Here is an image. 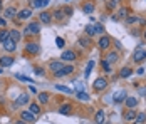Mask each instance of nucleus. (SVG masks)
<instances>
[{
	"mask_svg": "<svg viewBox=\"0 0 146 124\" xmlns=\"http://www.w3.org/2000/svg\"><path fill=\"white\" fill-rule=\"evenodd\" d=\"M24 32H25V34H32V35H37V34H40V24H39V22H32V24H29V25L25 27Z\"/></svg>",
	"mask_w": 146,
	"mask_h": 124,
	"instance_id": "1",
	"label": "nucleus"
},
{
	"mask_svg": "<svg viewBox=\"0 0 146 124\" xmlns=\"http://www.w3.org/2000/svg\"><path fill=\"white\" fill-rule=\"evenodd\" d=\"M25 50H27L29 54L35 55V54L40 52V45H39L37 42H27V44H25Z\"/></svg>",
	"mask_w": 146,
	"mask_h": 124,
	"instance_id": "2",
	"label": "nucleus"
},
{
	"mask_svg": "<svg viewBox=\"0 0 146 124\" xmlns=\"http://www.w3.org/2000/svg\"><path fill=\"white\" fill-rule=\"evenodd\" d=\"M109 45H111V37H109V35H102L101 39H99V42H98V47H99L101 50H108Z\"/></svg>",
	"mask_w": 146,
	"mask_h": 124,
	"instance_id": "3",
	"label": "nucleus"
},
{
	"mask_svg": "<svg viewBox=\"0 0 146 124\" xmlns=\"http://www.w3.org/2000/svg\"><path fill=\"white\" fill-rule=\"evenodd\" d=\"M145 59H146V50H143L141 47H138L134 50V54H133V60L134 62H143Z\"/></svg>",
	"mask_w": 146,
	"mask_h": 124,
	"instance_id": "4",
	"label": "nucleus"
},
{
	"mask_svg": "<svg viewBox=\"0 0 146 124\" xmlns=\"http://www.w3.org/2000/svg\"><path fill=\"white\" fill-rule=\"evenodd\" d=\"M72 72H74L72 66H64L59 72H54V76H56V77H64V76H71Z\"/></svg>",
	"mask_w": 146,
	"mask_h": 124,
	"instance_id": "5",
	"label": "nucleus"
},
{
	"mask_svg": "<svg viewBox=\"0 0 146 124\" xmlns=\"http://www.w3.org/2000/svg\"><path fill=\"white\" fill-rule=\"evenodd\" d=\"M60 59H62V60H66V62H72V60L77 59V55H76L74 50H66V52H62Z\"/></svg>",
	"mask_w": 146,
	"mask_h": 124,
	"instance_id": "6",
	"label": "nucleus"
},
{
	"mask_svg": "<svg viewBox=\"0 0 146 124\" xmlns=\"http://www.w3.org/2000/svg\"><path fill=\"white\" fill-rule=\"evenodd\" d=\"M108 87V81L104 79V77H98L96 81H94V89L96 91H102V89H106Z\"/></svg>",
	"mask_w": 146,
	"mask_h": 124,
	"instance_id": "7",
	"label": "nucleus"
},
{
	"mask_svg": "<svg viewBox=\"0 0 146 124\" xmlns=\"http://www.w3.org/2000/svg\"><path fill=\"white\" fill-rule=\"evenodd\" d=\"M20 119L25 121V123H34V121H35V116L30 114L29 111H22V112H20Z\"/></svg>",
	"mask_w": 146,
	"mask_h": 124,
	"instance_id": "8",
	"label": "nucleus"
},
{
	"mask_svg": "<svg viewBox=\"0 0 146 124\" xmlns=\"http://www.w3.org/2000/svg\"><path fill=\"white\" fill-rule=\"evenodd\" d=\"M12 64H14V57H9V55L0 57V67H10Z\"/></svg>",
	"mask_w": 146,
	"mask_h": 124,
	"instance_id": "9",
	"label": "nucleus"
},
{
	"mask_svg": "<svg viewBox=\"0 0 146 124\" xmlns=\"http://www.w3.org/2000/svg\"><path fill=\"white\" fill-rule=\"evenodd\" d=\"M27 102H29V94H20V96L17 97V101H15V107L24 106V104H27Z\"/></svg>",
	"mask_w": 146,
	"mask_h": 124,
	"instance_id": "10",
	"label": "nucleus"
},
{
	"mask_svg": "<svg viewBox=\"0 0 146 124\" xmlns=\"http://www.w3.org/2000/svg\"><path fill=\"white\" fill-rule=\"evenodd\" d=\"M62 67H64V64H62L60 60H52V62L49 64V69L52 70V72H59Z\"/></svg>",
	"mask_w": 146,
	"mask_h": 124,
	"instance_id": "11",
	"label": "nucleus"
},
{
	"mask_svg": "<svg viewBox=\"0 0 146 124\" xmlns=\"http://www.w3.org/2000/svg\"><path fill=\"white\" fill-rule=\"evenodd\" d=\"M3 49H5L7 52H14L15 49H17V44H15L14 40H10V39H9V40L3 42Z\"/></svg>",
	"mask_w": 146,
	"mask_h": 124,
	"instance_id": "12",
	"label": "nucleus"
},
{
	"mask_svg": "<svg viewBox=\"0 0 146 124\" xmlns=\"http://www.w3.org/2000/svg\"><path fill=\"white\" fill-rule=\"evenodd\" d=\"M124 102H126V107H128V109H134V107L138 106V99H136V97H126Z\"/></svg>",
	"mask_w": 146,
	"mask_h": 124,
	"instance_id": "13",
	"label": "nucleus"
},
{
	"mask_svg": "<svg viewBox=\"0 0 146 124\" xmlns=\"http://www.w3.org/2000/svg\"><path fill=\"white\" fill-rule=\"evenodd\" d=\"M17 14H19V12H17V9H15V7H9V9H5V10H3V17H7V19H14Z\"/></svg>",
	"mask_w": 146,
	"mask_h": 124,
	"instance_id": "14",
	"label": "nucleus"
},
{
	"mask_svg": "<svg viewBox=\"0 0 146 124\" xmlns=\"http://www.w3.org/2000/svg\"><path fill=\"white\" fill-rule=\"evenodd\" d=\"M30 15H32V9H24V10H20V12L17 14V17H19L20 20H25V19H29Z\"/></svg>",
	"mask_w": 146,
	"mask_h": 124,
	"instance_id": "15",
	"label": "nucleus"
},
{
	"mask_svg": "<svg viewBox=\"0 0 146 124\" xmlns=\"http://www.w3.org/2000/svg\"><path fill=\"white\" fill-rule=\"evenodd\" d=\"M40 22L42 24H50L52 22V14H49V12H40Z\"/></svg>",
	"mask_w": 146,
	"mask_h": 124,
	"instance_id": "16",
	"label": "nucleus"
},
{
	"mask_svg": "<svg viewBox=\"0 0 146 124\" xmlns=\"http://www.w3.org/2000/svg\"><path fill=\"white\" fill-rule=\"evenodd\" d=\"M49 3V0H30V5L34 9H40V7H45Z\"/></svg>",
	"mask_w": 146,
	"mask_h": 124,
	"instance_id": "17",
	"label": "nucleus"
},
{
	"mask_svg": "<svg viewBox=\"0 0 146 124\" xmlns=\"http://www.w3.org/2000/svg\"><path fill=\"white\" fill-rule=\"evenodd\" d=\"M9 39L17 44V42L20 40V32L19 30H9Z\"/></svg>",
	"mask_w": 146,
	"mask_h": 124,
	"instance_id": "18",
	"label": "nucleus"
},
{
	"mask_svg": "<svg viewBox=\"0 0 146 124\" xmlns=\"http://www.w3.org/2000/svg\"><path fill=\"white\" fill-rule=\"evenodd\" d=\"M52 17H54V19H57V20H62V19H64V17H67V15H66V10H64V9H57V10H54Z\"/></svg>",
	"mask_w": 146,
	"mask_h": 124,
	"instance_id": "19",
	"label": "nucleus"
},
{
	"mask_svg": "<svg viewBox=\"0 0 146 124\" xmlns=\"http://www.w3.org/2000/svg\"><path fill=\"white\" fill-rule=\"evenodd\" d=\"M124 119H126V121H134V119H136V111L128 109L126 112H124Z\"/></svg>",
	"mask_w": 146,
	"mask_h": 124,
	"instance_id": "20",
	"label": "nucleus"
},
{
	"mask_svg": "<svg viewBox=\"0 0 146 124\" xmlns=\"http://www.w3.org/2000/svg\"><path fill=\"white\" fill-rule=\"evenodd\" d=\"M94 123L96 124H104V111H98L94 116Z\"/></svg>",
	"mask_w": 146,
	"mask_h": 124,
	"instance_id": "21",
	"label": "nucleus"
},
{
	"mask_svg": "<svg viewBox=\"0 0 146 124\" xmlns=\"http://www.w3.org/2000/svg\"><path fill=\"white\" fill-rule=\"evenodd\" d=\"M29 112H30V114H34V116L37 117V116L40 114V107H39V104H30V106H29Z\"/></svg>",
	"mask_w": 146,
	"mask_h": 124,
	"instance_id": "22",
	"label": "nucleus"
},
{
	"mask_svg": "<svg viewBox=\"0 0 146 124\" xmlns=\"http://www.w3.org/2000/svg\"><path fill=\"white\" fill-rule=\"evenodd\" d=\"M124 99H126V92L124 91H117L114 94V102H123Z\"/></svg>",
	"mask_w": 146,
	"mask_h": 124,
	"instance_id": "23",
	"label": "nucleus"
},
{
	"mask_svg": "<svg viewBox=\"0 0 146 124\" xmlns=\"http://www.w3.org/2000/svg\"><path fill=\"white\" fill-rule=\"evenodd\" d=\"M82 10H84L86 14H92V12H94V3H92V2H86L84 7H82Z\"/></svg>",
	"mask_w": 146,
	"mask_h": 124,
	"instance_id": "24",
	"label": "nucleus"
},
{
	"mask_svg": "<svg viewBox=\"0 0 146 124\" xmlns=\"http://www.w3.org/2000/svg\"><path fill=\"white\" fill-rule=\"evenodd\" d=\"M71 109H72V107H71V104H64V106H60L59 112H60V114H64V116H69V114H71Z\"/></svg>",
	"mask_w": 146,
	"mask_h": 124,
	"instance_id": "25",
	"label": "nucleus"
},
{
	"mask_svg": "<svg viewBox=\"0 0 146 124\" xmlns=\"http://www.w3.org/2000/svg\"><path fill=\"white\" fill-rule=\"evenodd\" d=\"M79 45H82V47L89 49V45H91V40H89L88 35H84V37H79Z\"/></svg>",
	"mask_w": 146,
	"mask_h": 124,
	"instance_id": "26",
	"label": "nucleus"
},
{
	"mask_svg": "<svg viewBox=\"0 0 146 124\" xmlns=\"http://www.w3.org/2000/svg\"><path fill=\"white\" fill-rule=\"evenodd\" d=\"M145 121H146V112H138V114H136L134 123H136V124H143Z\"/></svg>",
	"mask_w": 146,
	"mask_h": 124,
	"instance_id": "27",
	"label": "nucleus"
},
{
	"mask_svg": "<svg viewBox=\"0 0 146 124\" xmlns=\"http://www.w3.org/2000/svg\"><path fill=\"white\" fill-rule=\"evenodd\" d=\"M86 35L91 37V35H96V27H94V24H89L86 25Z\"/></svg>",
	"mask_w": 146,
	"mask_h": 124,
	"instance_id": "28",
	"label": "nucleus"
},
{
	"mask_svg": "<svg viewBox=\"0 0 146 124\" xmlns=\"http://www.w3.org/2000/svg\"><path fill=\"white\" fill-rule=\"evenodd\" d=\"M37 99H39L40 104H47V102H49V94H47V92H40Z\"/></svg>",
	"mask_w": 146,
	"mask_h": 124,
	"instance_id": "29",
	"label": "nucleus"
},
{
	"mask_svg": "<svg viewBox=\"0 0 146 124\" xmlns=\"http://www.w3.org/2000/svg\"><path fill=\"white\" fill-rule=\"evenodd\" d=\"M56 89L60 91V92H66V94H72V89H69L66 86H60V84H56Z\"/></svg>",
	"mask_w": 146,
	"mask_h": 124,
	"instance_id": "30",
	"label": "nucleus"
},
{
	"mask_svg": "<svg viewBox=\"0 0 146 124\" xmlns=\"http://www.w3.org/2000/svg\"><path fill=\"white\" fill-rule=\"evenodd\" d=\"M133 74V69L131 67H124V69L121 70V77H129Z\"/></svg>",
	"mask_w": 146,
	"mask_h": 124,
	"instance_id": "31",
	"label": "nucleus"
},
{
	"mask_svg": "<svg viewBox=\"0 0 146 124\" xmlns=\"http://www.w3.org/2000/svg\"><path fill=\"white\" fill-rule=\"evenodd\" d=\"M5 40H9V30H0V42L3 44Z\"/></svg>",
	"mask_w": 146,
	"mask_h": 124,
	"instance_id": "32",
	"label": "nucleus"
},
{
	"mask_svg": "<svg viewBox=\"0 0 146 124\" xmlns=\"http://www.w3.org/2000/svg\"><path fill=\"white\" fill-rule=\"evenodd\" d=\"M109 64H113V62H116L117 60V52H111V54L108 55V59H106Z\"/></svg>",
	"mask_w": 146,
	"mask_h": 124,
	"instance_id": "33",
	"label": "nucleus"
},
{
	"mask_svg": "<svg viewBox=\"0 0 146 124\" xmlns=\"http://www.w3.org/2000/svg\"><path fill=\"white\" fill-rule=\"evenodd\" d=\"M138 20H139V19H138V17H134V15H128V17H126V24H128V25H131V24L138 22Z\"/></svg>",
	"mask_w": 146,
	"mask_h": 124,
	"instance_id": "34",
	"label": "nucleus"
},
{
	"mask_svg": "<svg viewBox=\"0 0 146 124\" xmlns=\"http://www.w3.org/2000/svg\"><path fill=\"white\" fill-rule=\"evenodd\" d=\"M101 66H102V69H104V72H111V64H109L106 59L101 62Z\"/></svg>",
	"mask_w": 146,
	"mask_h": 124,
	"instance_id": "35",
	"label": "nucleus"
},
{
	"mask_svg": "<svg viewBox=\"0 0 146 124\" xmlns=\"http://www.w3.org/2000/svg\"><path fill=\"white\" fill-rule=\"evenodd\" d=\"M92 67H94V60H89L88 67H86V77H89V74H91V70H92Z\"/></svg>",
	"mask_w": 146,
	"mask_h": 124,
	"instance_id": "36",
	"label": "nucleus"
},
{
	"mask_svg": "<svg viewBox=\"0 0 146 124\" xmlns=\"http://www.w3.org/2000/svg\"><path fill=\"white\" fill-rule=\"evenodd\" d=\"M77 99L79 101H89V96L86 92H77Z\"/></svg>",
	"mask_w": 146,
	"mask_h": 124,
	"instance_id": "37",
	"label": "nucleus"
},
{
	"mask_svg": "<svg viewBox=\"0 0 146 124\" xmlns=\"http://www.w3.org/2000/svg\"><path fill=\"white\" fill-rule=\"evenodd\" d=\"M117 17H123V19H124V17H128V10H126V9H121V10L117 12ZM117 17H116V19H117Z\"/></svg>",
	"mask_w": 146,
	"mask_h": 124,
	"instance_id": "38",
	"label": "nucleus"
},
{
	"mask_svg": "<svg viewBox=\"0 0 146 124\" xmlns=\"http://www.w3.org/2000/svg\"><path fill=\"white\" fill-rule=\"evenodd\" d=\"M117 2H119V0H111V2L108 3V9H109V10H113V9L117 5Z\"/></svg>",
	"mask_w": 146,
	"mask_h": 124,
	"instance_id": "39",
	"label": "nucleus"
},
{
	"mask_svg": "<svg viewBox=\"0 0 146 124\" xmlns=\"http://www.w3.org/2000/svg\"><path fill=\"white\" fill-rule=\"evenodd\" d=\"M94 27H96V34H102L104 32V27H102L101 24H94Z\"/></svg>",
	"mask_w": 146,
	"mask_h": 124,
	"instance_id": "40",
	"label": "nucleus"
},
{
	"mask_svg": "<svg viewBox=\"0 0 146 124\" xmlns=\"http://www.w3.org/2000/svg\"><path fill=\"white\" fill-rule=\"evenodd\" d=\"M15 77H17V79H20V81H25V82H32V79H29V77H25V76H20V74H17Z\"/></svg>",
	"mask_w": 146,
	"mask_h": 124,
	"instance_id": "41",
	"label": "nucleus"
},
{
	"mask_svg": "<svg viewBox=\"0 0 146 124\" xmlns=\"http://www.w3.org/2000/svg\"><path fill=\"white\" fill-rule=\"evenodd\" d=\"M56 44H57V47L62 49V47H64V39H62V37H57V39H56Z\"/></svg>",
	"mask_w": 146,
	"mask_h": 124,
	"instance_id": "42",
	"label": "nucleus"
},
{
	"mask_svg": "<svg viewBox=\"0 0 146 124\" xmlns=\"http://www.w3.org/2000/svg\"><path fill=\"white\" fill-rule=\"evenodd\" d=\"M35 74L37 76H44V69L42 67H35Z\"/></svg>",
	"mask_w": 146,
	"mask_h": 124,
	"instance_id": "43",
	"label": "nucleus"
},
{
	"mask_svg": "<svg viewBox=\"0 0 146 124\" xmlns=\"http://www.w3.org/2000/svg\"><path fill=\"white\" fill-rule=\"evenodd\" d=\"M76 89H77V92H82V89H84V86H82V84H77V86H76Z\"/></svg>",
	"mask_w": 146,
	"mask_h": 124,
	"instance_id": "44",
	"label": "nucleus"
},
{
	"mask_svg": "<svg viewBox=\"0 0 146 124\" xmlns=\"http://www.w3.org/2000/svg\"><path fill=\"white\" fill-rule=\"evenodd\" d=\"M3 25H5V20H3V19H0V27H3Z\"/></svg>",
	"mask_w": 146,
	"mask_h": 124,
	"instance_id": "45",
	"label": "nucleus"
},
{
	"mask_svg": "<svg viewBox=\"0 0 146 124\" xmlns=\"http://www.w3.org/2000/svg\"><path fill=\"white\" fill-rule=\"evenodd\" d=\"M15 124H27V123H25V121H22V119H20V121H17V123H15Z\"/></svg>",
	"mask_w": 146,
	"mask_h": 124,
	"instance_id": "46",
	"label": "nucleus"
},
{
	"mask_svg": "<svg viewBox=\"0 0 146 124\" xmlns=\"http://www.w3.org/2000/svg\"><path fill=\"white\" fill-rule=\"evenodd\" d=\"M0 10H2V0H0Z\"/></svg>",
	"mask_w": 146,
	"mask_h": 124,
	"instance_id": "47",
	"label": "nucleus"
},
{
	"mask_svg": "<svg viewBox=\"0 0 146 124\" xmlns=\"http://www.w3.org/2000/svg\"><path fill=\"white\" fill-rule=\"evenodd\" d=\"M143 35H145V39H146V30H145V34H143Z\"/></svg>",
	"mask_w": 146,
	"mask_h": 124,
	"instance_id": "48",
	"label": "nucleus"
},
{
	"mask_svg": "<svg viewBox=\"0 0 146 124\" xmlns=\"http://www.w3.org/2000/svg\"><path fill=\"white\" fill-rule=\"evenodd\" d=\"M2 72H3V70H2V67H0V74H2Z\"/></svg>",
	"mask_w": 146,
	"mask_h": 124,
	"instance_id": "49",
	"label": "nucleus"
}]
</instances>
